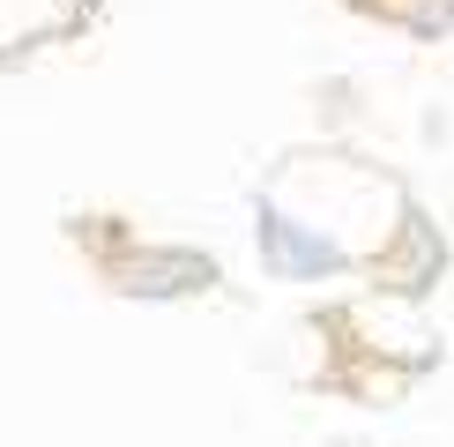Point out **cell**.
I'll return each instance as SVG.
<instances>
[{
	"label": "cell",
	"instance_id": "6da1fadb",
	"mask_svg": "<svg viewBox=\"0 0 454 447\" xmlns=\"http://www.w3.org/2000/svg\"><path fill=\"white\" fill-rule=\"evenodd\" d=\"M67 239L98 261V276L127 298H194L216 284V261L201 247H142L127 224H105V216H74Z\"/></svg>",
	"mask_w": 454,
	"mask_h": 447
},
{
	"label": "cell",
	"instance_id": "7a4b0ae2",
	"mask_svg": "<svg viewBox=\"0 0 454 447\" xmlns=\"http://www.w3.org/2000/svg\"><path fill=\"white\" fill-rule=\"evenodd\" d=\"M343 8H350V15H365V23H380V30L425 37V45L454 37V0H343Z\"/></svg>",
	"mask_w": 454,
	"mask_h": 447
}]
</instances>
